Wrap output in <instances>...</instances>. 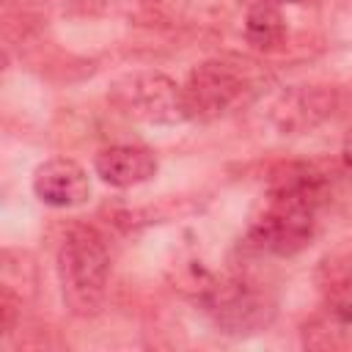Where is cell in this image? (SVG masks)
<instances>
[{
    "label": "cell",
    "mask_w": 352,
    "mask_h": 352,
    "mask_svg": "<svg viewBox=\"0 0 352 352\" xmlns=\"http://www.w3.org/2000/svg\"><path fill=\"white\" fill-rule=\"evenodd\" d=\"M322 192V179L311 168H283L272 179L258 212L250 220V245L278 256H292L302 250L316 231Z\"/></svg>",
    "instance_id": "6da1fadb"
},
{
    "label": "cell",
    "mask_w": 352,
    "mask_h": 352,
    "mask_svg": "<svg viewBox=\"0 0 352 352\" xmlns=\"http://www.w3.org/2000/svg\"><path fill=\"white\" fill-rule=\"evenodd\" d=\"M264 72L248 58H214L195 66L182 85L187 118H217L248 104L264 85Z\"/></svg>",
    "instance_id": "7a4b0ae2"
},
{
    "label": "cell",
    "mask_w": 352,
    "mask_h": 352,
    "mask_svg": "<svg viewBox=\"0 0 352 352\" xmlns=\"http://www.w3.org/2000/svg\"><path fill=\"white\" fill-rule=\"evenodd\" d=\"M110 275V250L94 228H74L58 250V278L72 311L88 314L99 305Z\"/></svg>",
    "instance_id": "3957f363"
},
{
    "label": "cell",
    "mask_w": 352,
    "mask_h": 352,
    "mask_svg": "<svg viewBox=\"0 0 352 352\" xmlns=\"http://www.w3.org/2000/svg\"><path fill=\"white\" fill-rule=\"evenodd\" d=\"M113 102L121 107V113L151 124H176L187 118L182 85L160 72H140L124 77L113 85Z\"/></svg>",
    "instance_id": "277c9868"
},
{
    "label": "cell",
    "mask_w": 352,
    "mask_h": 352,
    "mask_svg": "<svg viewBox=\"0 0 352 352\" xmlns=\"http://www.w3.org/2000/svg\"><path fill=\"white\" fill-rule=\"evenodd\" d=\"M209 316L226 333H256L272 316L267 297L245 280H214L201 294Z\"/></svg>",
    "instance_id": "5b68a950"
},
{
    "label": "cell",
    "mask_w": 352,
    "mask_h": 352,
    "mask_svg": "<svg viewBox=\"0 0 352 352\" xmlns=\"http://www.w3.org/2000/svg\"><path fill=\"white\" fill-rule=\"evenodd\" d=\"M336 110V91L322 85H297L280 91L270 104V121L280 135H302L330 118Z\"/></svg>",
    "instance_id": "8992f818"
},
{
    "label": "cell",
    "mask_w": 352,
    "mask_h": 352,
    "mask_svg": "<svg viewBox=\"0 0 352 352\" xmlns=\"http://www.w3.org/2000/svg\"><path fill=\"white\" fill-rule=\"evenodd\" d=\"M33 192L41 204L55 206V209H72L88 201L91 195V182L82 165L66 157L47 160L36 168L33 173Z\"/></svg>",
    "instance_id": "52a82bcc"
},
{
    "label": "cell",
    "mask_w": 352,
    "mask_h": 352,
    "mask_svg": "<svg viewBox=\"0 0 352 352\" xmlns=\"http://www.w3.org/2000/svg\"><path fill=\"white\" fill-rule=\"evenodd\" d=\"M302 344L311 349H352V286L322 302L302 330Z\"/></svg>",
    "instance_id": "ba28073f"
},
{
    "label": "cell",
    "mask_w": 352,
    "mask_h": 352,
    "mask_svg": "<svg viewBox=\"0 0 352 352\" xmlns=\"http://www.w3.org/2000/svg\"><path fill=\"white\" fill-rule=\"evenodd\" d=\"M96 176L110 187H135L157 173V157L146 146H107L94 160Z\"/></svg>",
    "instance_id": "9c48e42d"
},
{
    "label": "cell",
    "mask_w": 352,
    "mask_h": 352,
    "mask_svg": "<svg viewBox=\"0 0 352 352\" xmlns=\"http://www.w3.org/2000/svg\"><path fill=\"white\" fill-rule=\"evenodd\" d=\"M245 38L256 50H275L283 38V16L278 0H253L245 11Z\"/></svg>",
    "instance_id": "30bf717a"
},
{
    "label": "cell",
    "mask_w": 352,
    "mask_h": 352,
    "mask_svg": "<svg viewBox=\"0 0 352 352\" xmlns=\"http://www.w3.org/2000/svg\"><path fill=\"white\" fill-rule=\"evenodd\" d=\"M341 157L346 162V168H352V129L344 135V146H341Z\"/></svg>",
    "instance_id": "8fae6325"
},
{
    "label": "cell",
    "mask_w": 352,
    "mask_h": 352,
    "mask_svg": "<svg viewBox=\"0 0 352 352\" xmlns=\"http://www.w3.org/2000/svg\"><path fill=\"white\" fill-rule=\"evenodd\" d=\"M278 3H294V6H305V3H316V0H278Z\"/></svg>",
    "instance_id": "7c38bea8"
}]
</instances>
